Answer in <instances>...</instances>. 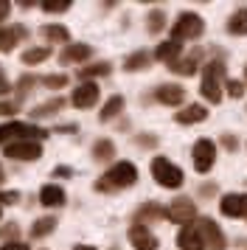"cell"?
<instances>
[{"instance_id": "obj_1", "label": "cell", "mask_w": 247, "mask_h": 250, "mask_svg": "<svg viewBox=\"0 0 247 250\" xmlns=\"http://www.w3.org/2000/svg\"><path fill=\"white\" fill-rule=\"evenodd\" d=\"M135 180H138V169H135V163L121 160V163H115L112 169H107V174L96 183V188H99V191H118V188H129V186H135Z\"/></svg>"}, {"instance_id": "obj_2", "label": "cell", "mask_w": 247, "mask_h": 250, "mask_svg": "<svg viewBox=\"0 0 247 250\" xmlns=\"http://www.w3.org/2000/svg\"><path fill=\"white\" fill-rule=\"evenodd\" d=\"M48 138L42 126H34V124H25V121H9V124H0V146L6 149L11 144H20V141H40Z\"/></svg>"}, {"instance_id": "obj_3", "label": "cell", "mask_w": 247, "mask_h": 250, "mask_svg": "<svg viewBox=\"0 0 247 250\" xmlns=\"http://www.w3.org/2000/svg\"><path fill=\"white\" fill-rule=\"evenodd\" d=\"M222 79H225V62H219V59L208 62L205 73H202V84H200V93L205 102L211 104L222 102Z\"/></svg>"}, {"instance_id": "obj_4", "label": "cell", "mask_w": 247, "mask_h": 250, "mask_svg": "<svg viewBox=\"0 0 247 250\" xmlns=\"http://www.w3.org/2000/svg\"><path fill=\"white\" fill-rule=\"evenodd\" d=\"M202 34H205V20L194 12L180 14L177 20H174V25H171V40H174V42L197 40V37H202Z\"/></svg>"}, {"instance_id": "obj_5", "label": "cell", "mask_w": 247, "mask_h": 250, "mask_svg": "<svg viewBox=\"0 0 247 250\" xmlns=\"http://www.w3.org/2000/svg\"><path fill=\"white\" fill-rule=\"evenodd\" d=\"M152 177H155L163 188H180L185 174L183 169H177L168 158H152Z\"/></svg>"}, {"instance_id": "obj_6", "label": "cell", "mask_w": 247, "mask_h": 250, "mask_svg": "<svg viewBox=\"0 0 247 250\" xmlns=\"http://www.w3.org/2000/svg\"><path fill=\"white\" fill-rule=\"evenodd\" d=\"M194 169L200 171V174H208L213 169V160H216V144L208 141V138H200L197 144H194Z\"/></svg>"}, {"instance_id": "obj_7", "label": "cell", "mask_w": 247, "mask_h": 250, "mask_svg": "<svg viewBox=\"0 0 247 250\" xmlns=\"http://www.w3.org/2000/svg\"><path fill=\"white\" fill-rule=\"evenodd\" d=\"M200 236H202V242H205V248L208 250H225L227 248V239H225L222 228L216 225L211 216L200 219Z\"/></svg>"}, {"instance_id": "obj_8", "label": "cell", "mask_w": 247, "mask_h": 250, "mask_svg": "<svg viewBox=\"0 0 247 250\" xmlns=\"http://www.w3.org/2000/svg\"><path fill=\"white\" fill-rule=\"evenodd\" d=\"M166 216L171 222H177V225H191V222L197 219V205H194V200L180 197V200H174V203L166 208Z\"/></svg>"}, {"instance_id": "obj_9", "label": "cell", "mask_w": 247, "mask_h": 250, "mask_svg": "<svg viewBox=\"0 0 247 250\" xmlns=\"http://www.w3.org/2000/svg\"><path fill=\"white\" fill-rule=\"evenodd\" d=\"M11 160H40L42 158V144L40 141H20L3 149Z\"/></svg>"}, {"instance_id": "obj_10", "label": "cell", "mask_w": 247, "mask_h": 250, "mask_svg": "<svg viewBox=\"0 0 247 250\" xmlns=\"http://www.w3.org/2000/svg\"><path fill=\"white\" fill-rule=\"evenodd\" d=\"M70 102H73L76 110H90L93 104L99 102V84H96V82H82L76 90H73Z\"/></svg>"}, {"instance_id": "obj_11", "label": "cell", "mask_w": 247, "mask_h": 250, "mask_svg": "<svg viewBox=\"0 0 247 250\" xmlns=\"http://www.w3.org/2000/svg\"><path fill=\"white\" fill-rule=\"evenodd\" d=\"M129 242H132L135 250H157V236L141 222H135L129 228Z\"/></svg>"}, {"instance_id": "obj_12", "label": "cell", "mask_w": 247, "mask_h": 250, "mask_svg": "<svg viewBox=\"0 0 247 250\" xmlns=\"http://www.w3.org/2000/svg\"><path fill=\"white\" fill-rule=\"evenodd\" d=\"M177 248L180 250H205V242L200 236V228L194 225H183L177 233Z\"/></svg>"}, {"instance_id": "obj_13", "label": "cell", "mask_w": 247, "mask_h": 250, "mask_svg": "<svg viewBox=\"0 0 247 250\" xmlns=\"http://www.w3.org/2000/svg\"><path fill=\"white\" fill-rule=\"evenodd\" d=\"M219 211L225 216H247V194H227V197H222Z\"/></svg>"}, {"instance_id": "obj_14", "label": "cell", "mask_w": 247, "mask_h": 250, "mask_svg": "<svg viewBox=\"0 0 247 250\" xmlns=\"http://www.w3.org/2000/svg\"><path fill=\"white\" fill-rule=\"evenodd\" d=\"M155 99L160 104L177 107V104L185 102V87H180V84H160V87L155 90Z\"/></svg>"}, {"instance_id": "obj_15", "label": "cell", "mask_w": 247, "mask_h": 250, "mask_svg": "<svg viewBox=\"0 0 247 250\" xmlns=\"http://www.w3.org/2000/svg\"><path fill=\"white\" fill-rule=\"evenodd\" d=\"M93 54V48L84 45V42H70V45L62 48V54H59V62H65V65H73V62H84V59Z\"/></svg>"}, {"instance_id": "obj_16", "label": "cell", "mask_w": 247, "mask_h": 250, "mask_svg": "<svg viewBox=\"0 0 247 250\" xmlns=\"http://www.w3.org/2000/svg\"><path fill=\"white\" fill-rule=\"evenodd\" d=\"M25 34H28V31H25V25H9V28H3V25H0V51H3V54L14 51L17 40H22Z\"/></svg>"}, {"instance_id": "obj_17", "label": "cell", "mask_w": 247, "mask_h": 250, "mask_svg": "<svg viewBox=\"0 0 247 250\" xmlns=\"http://www.w3.org/2000/svg\"><path fill=\"white\" fill-rule=\"evenodd\" d=\"M205 118H208V110L202 104H188L185 110L174 113V121L177 124H197V121H205Z\"/></svg>"}, {"instance_id": "obj_18", "label": "cell", "mask_w": 247, "mask_h": 250, "mask_svg": "<svg viewBox=\"0 0 247 250\" xmlns=\"http://www.w3.org/2000/svg\"><path fill=\"white\" fill-rule=\"evenodd\" d=\"M40 203L48 205V208H59V205H65V191H62V186H42V191H40Z\"/></svg>"}, {"instance_id": "obj_19", "label": "cell", "mask_w": 247, "mask_h": 250, "mask_svg": "<svg viewBox=\"0 0 247 250\" xmlns=\"http://www.w3.org/2000/svg\"><path fill=\"white\" fill-rule=\"evenodd\" d=\"M197 65H200V51H194V54L185 57V59L171 62L168 70H171V73H180V76H194V73H197Z\"/></svg>"}, {"instance_id": "obj_20", "label": "cell", "mask_w": 247, "mask_h": 250, "mask_svg": "<svg viewBox=\"0 0 247 250\" xmlns=\"http://www.w3.org/2000/svg\"><path fill=\"white\" fill-rule=\"evenodd\" d=\"M180 51H183V42H174V40H168V42H160V45L155 48V59H160V62H177L180 59Z\"/></svg>"}, {"instance_id": "obj_21", "label": "cell", "mask_w": 247, "mask_h": 250, "mask_svg": "<svg viewBox=\"0 0 247 250\" xmlns=\"http://www.w3.org/2000/svg\"><path fill=\"white\" fill-rule=\"evenodd\" d=\"M40 34H42L48 42H67V45H70V31H67L65 25H59V23L42 25V28H40Z\"/></svg>"}, {"instance_id": "obj_22", "label": "cell", "mask_w": 247, "mask_h": 250, "mask_svg": "<svg viewBox=\"0 0 247 250\" xmlns=\"http://www.w3.org/2000/svg\"><path fill=\"white\" fill-rule=\"evenodd\" d=\"M115 158V144L107 141V138H101L93 144V160H99V163H107V160Z\"/></svg>"}, {"instance_id": "obj_23", "label": "cell", "mask_w": 247, "mask_h": 250, "mask_svg": "<svg viewBox=\"0 0 247 250\" xmlns=\"http://www.w3.org/2000/svg\"><path fill=\"white\" fill-rule=\"evenodd\" d=\"M62 107H65V99H51V102L37 104V107L31 110V115L34 118H51V115H56Z\"/></svg>"}, {"instance_id": "obj_24", "label": "cell", "mask_w": 247, "mask_h": 250, "mask_svg": "<svg viewBox=\"0 0 247 250\" xmlns=\"http://www.w3.org/2000/svg\"><path fill=\"white\" fill-rule=\"evenodd\" d=\"M54 230H56V216H40L31 225V239H45Z\"/></svg>"}, {"instance_id": "obj_25", "label": "cell", "mask_w": 247, "mask_h": 250, "mask_svg": "<svg viewBox=\"0 0 247 250\" xmlns=\"http://www.w3.org/2000/svg\"><path fill=\"white\" fill-rule=\"evenodd\" d=\"M227 31L233 37L247 34V9H239V12H233L227 17Z\"/></svg>"}, {"instance_id": "obj_26", "label": "cell", "mask_w": 247, "mask_h": 250, "mask_svg": "<svg viewBox=\"0 0 247 250\" xmlns=\"http://www.w3.org/2000/svg\"><path fill=\"white\" fill-rule=\"evenodd\" d=\"M160 216H166V208L163 205H157V203H146L138 208V216H135V222H141L144 225L146 219H160Z\"/></svg>"}, {"instance_id": "obj_27", "label": "cell", "mask_w": 247, "mask_h": 250, "mask_svg": "<svg viewBox=\"0 0 247 250\" xmlns=\"http://www.w3.org/2000/svg\"><path fill=\"white\" fill-rule=\"evenodd\" d=\"M110 65L107 62H96V65H84V68H79V76H82V82H90L96 79V76H110Z\"/></svg>"}, {"instance_id": "obj_28", "label": "cell", "mask_w": 247, "mask_h": 250, "mask_svg": "<svg viewBox=\"0 0 247 250\" xmlns=\"http://www.w3.org/2000/svg\"><path fill=\"white\" fill-rule=\"evenodd\" d=\"M48 57H51V48H48V45L28 48V51L22 54V65H40V62H45Z\"/></svg>"}, {"instance_id": "obj_29", "label": "cell", "mask_w": 247, "mask_h": 250, "mask_svg": "<svg viewBox=\"0 0 247 250\" xmlns=\"http://www.w3.org/2000/svg\"><path fill=\"white\" fill-rule=\"evenodd\" d=\"M124 110V96H112V99H107V104H104V110H101V121H112L115 115Z\"/></svg>"}, {"instance_id": "obj_30", "label": "cell", "mask_w": 247, "mask_h": 250, "mask_svg": "<svg viewBox=\"0 0 247 250\" xmlns=\"http://www.w3.org/2000/svg\"><path fill=\"white\" fill-rule=\"evenodd\" d=\"M149 65V54L146 51H138V54H129L126 62H124V70L126 73H135V70H144Z\"/></svg>"}, {"instance_id": "obj_31", "label": "cell", "mask_w": 247, "mask_h": 250, "mask_svg": "<svg viewBox=\"0 0 247 250\" xmlns=\"http://www.w3.org/2000/svg\"><path fill=\"white\" fill-rule=\"evenodd\" d=\"M146 20H149V23H146L149 34H160V31H163V25H166V14L160 12V9H155V12L146 17Z\"/></svg>"}, {"instance_id": "obj_32", "label": "cell", "mask_w": 247, "mask_h": 250, "mask_svg": "<svg viewBox=\"0 0 247 250\" xmlns=\"http://www.w3.org/2000/svg\"><path fill=\"white\" fill-rule=\"evenodd\" d=\"M40 9H42V12H51V14H62V12L70 9V3H67V0H42Z\"/></svg>"}, {"instance_id": "obj_33", "label": "cell", "mask_w": 247, "mask_h": 250, "mask_svg": "<svg viewBox=\"0 0 247 250\" xmlns=\"http://www.w3.org/2000/svg\"><path fill=\"white\" fill-rule=\"evenodd\" d=\"M42 87H51V90H59V87H65L67 84V76L65 73H51V76H42Z\"/></svg>"}, {"instance_id": "obj_34", "label": "cell", "mask_w": 247, "mask_h": 250, "mask_svg": "<svg viewBox=\"0 0 247 250\" xmlns=\"http://www.w3.org/2000/svg\"><path fill=\"white\" fill-rule=\"evenodd\" d=\"M20 203V191H0V205H17Z\"/></svg>"}, {"instance_id": "obj_35", "label": "cell", "mask_w": 247, "mask_h": 250, "mask_svg": "<svg viewBox=\"0 0 247 250\" xmlns=\"http://www.w3.org/2000/svg\"><path fill=\"white\" fill-rule=\"evenodd\" d=\"M227 93H230L233 99H242V96H245V84H242V82H236V79H230V82H227Z\"/></svg>"}, {"instance_id": "obj_36", "label": "cell", "mask_w": 247, "mask_h": 250, "mask_svg": "<svg viewBox=\"0 0 247 250\" xmlns=\"http://www.w3.org/2000/svg\"><path fill=\"white\" fill-rule=\"evenodd\" d=\"M3 250H31L25 242H20V239H9L6 245H3Z\"/></svg>"}, {"instance_id": "obj_37", "label": "cell", "mask_w": 247, "mask_h": 250, "mask_svg": "<svg viewBox=\"0 0 247 250\" xmlns=\"http://www.w3.org/2000/svg\"><path fill=\"white\" fill-rule=\"evenodd\" d=\"M40 79H34V76H25V79H20V96H25V93L31 90V84H37Z\"/></svg>"}, {"instance_id": "obj_38", "label": "cell", "mask_w": 247, "mask_h": 250, "mask_svg": "<svg viewBox=\"0 0 247 250\" xmlns=\"http://www.w3.org/2000/svg\"><path fill=\"white\" fill-rule=\"evenodd\" d=\"M222 146H225V149H230V152H236V146H239V141H236L233 135H227V132H225V135H222Z\"/></svg>"}, {"instance_id": "obj_39", "label": "cell", "mask_w": 247, "mask_h": 250, "mask_svg": "<svg viewBox=\"0 0 247 250\" xmlns=\"http://www.w3.org/2000/svg\"><path fill=\"white\" fill-rule=\"evenodd\" d=\"M17 113V104L11 102H0V115H14Z\"/></svg>"}, {"instance_id": "obj_40", "label": "cell", "mask_w": 247, "mask_h": 250, "mask_svg": "<svg viewBox=\"0 0 247 250\" xmlns=\"http://www.w3.org/2000/svg\"><path fill=\"white\" fill-rule=\"evenodd\" d=\"M135 141H138L141 146H155V144H157V138H155V135H138Z\"/></svg>"}, {"instance_id": "obj_41", "label": "cell", "mask_w": 247, "mask_h": 250, "mask_svg": "<svg viewBox=\"0 0 247 250\" xmlns=\"http://www.w3.org/2000/svg\"><path fill=\"white\" fill-rule=\"evenodd\" d=\"M9 12H11V3H9V0H0V23L9 17Z\"/></svg>"}, {"instance_id": "obj_42", "label": "cell", "mask_w": 247, "mask_h": 250, "mask_svg": "<svg viewBox=\"0 0 247 250\" xmlns=\"http://www.w3.org/2000/svg\"><path fill=\"white\" fill-rule=\"evenodd\" d=\"M67 174H73L70 166H56V169H54V177H67Z\"/></svg>"}, {"instance_id": "obj_43", "label": "cell", "mask_w": 247, "mask_h": 250, "mask_svg": "<svg viewBox=\"0 0 247 250\" xmlns=\"http://www.w3.org/2000/svg\"><path fill=\"white\" fill-rule=\"evenodd\" d=\"M9 90H11V84H9V79L3 76V70H0V96H6Z\"/></svg>"}, {"instance_id": "obj_44", "label": "cell", "mask_w": 247, "mask_h": 250, "mask_svg": "<svg viewBox=\"0 0 247 250\" xmlns=\"http://www.w3.org/2000/svg\"><path fill=\"white\" fill-rule=\"evenodd\" d=\"M200 194H213V186H200Z\"/></svg>"}, {"instance_id": "obj_45", "label": "cell", "mask_w": 247, "mask_h": 250, "mask_svg": "<svg viewBox=\"0 0 247 250\" xmlns=\"http://www.w3.org/2000/svg\"><path fill=\"white\" fill-rule=\"evenodd\" d=\"M76 250H96V248H90V245H76Z\"/></svg>"}, {"instance_id": "obj_46", "label": "cell", "mask_w": 247, "mask_h": 250, "mask_svg": "<svg viewBox=\"0 0 247 250\" xmlns=\"http://www.w3.org/2000/svg\"><path fill=\"white\" fill-rule=\"evenodd\" d=\"M3 180H6V174H3V166H0V186H3Z\"/></svg>"}, {"instance_id": "obj_47", "label": "cell", "mask_w": 247, "mask_h": 250, "mask_svg": "<svg viewBox=\"0 0 247 250\" xmlns=\"http://www.w3.org/2000/svg\"><path fill=\"white\" fill-rule=\"evenodd\" d=\"M245 79H247V70H245Z\"/></svg>"}, {"instance_id": "obj_48", "label": "cell", "mask_w": 247, "mask_h": 250, "mask_svg": "<svg viewBox=\"0 0 247 250\" xmlns=\"http://www.w3.org/2000/svg\"><path fill=\"white\" fill-rule=\"evenodd\" d=\"M245 250H247V242H245Z\"/></svg>"}, {"instance_id": "obj_49", "label": "cell", "mask_w": 247, "mask_h": 250, "mask_svg": "<svg viewBox=\"0 0 247 250\" xmlns=\"http://www.w3.org/2000/svg\"><path fill=\"white\" fill-rule=\"evenodd\" d=\"M0 216H3V211H0Z\"/></svg>"}]
</instances>
